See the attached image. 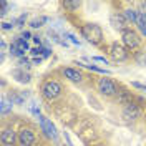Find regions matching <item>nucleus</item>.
I'll return each mask as SVG.
<instances>
[{
	"mask_svg": "<svg viewBox=\"0 0 146 146\" xmlns=\"http://www.w3.org/2000/svg\"><path fill=\"white\" fill-rule=\"evenodd\" d=\"M83 38H86V42H90L91 45H98L103 40V32L96 23H85L82 28Z\"/></svg>",
	"mask_w": 146,
	"mask_h": 146,
	"instance_id": "nucleus-1",
	"label": "nucleus"
},
{
	"mask_svg": "<svg viewBox=\"0 0 146 146\" xmlns=\"http://www.w3.org/2000/svg\"><path fill=\"white\" fill-rule=\"evenodd\" d=\"M139 35H138L135 30H125L123 32V43L128 46V48H131V50H135L139 46Z\"/></svg>",
	"mask_w": 146,
	"mask_h": 146,
	"instance_id": "nucleus-2",
	"label": "nucleus"
},
{
	"mask_svg": "<svg viewBox=\"0 0 146 146\" xmlns=\"http://www.w3.org/2000/svg\"><path fill=\"white\" fill-rule=\"evenodd\" d=\"M42 91H43V96H45V98H48V100H55V98L60 95L62 86H60L56 82H46L45 85H43Z\"/></svg>",
	"mask_w": 146,
	"mask_h": 146,
	"instance_id": "nucleus-3",
	"label": "nucleus"
},
{
	"mask_svg": "<svg viewBox=\"0 0 146 146\" xmlns=\"http://www.w3.org/2000/svg\"><path fill=\"white\" fill-rule=\"evenodd\" d=\"M40 126H42V131H43L48 138L56 139V128H55V125L52 123V119H48L46 116H40Z\"/></svg>",
	"mask_w": 146,
	"mask_h": 146,
	"instance_id": "nucleus-4",
	"label": "nucleus"
},
{
	"mask_svg": "<svg viewBox=\"0 0 146 146\" xmlns=\"http://www.w3.org/2000/svg\"><path fill=\"white\" fill-rule=\"evenodd\" d=\"M98 90H100L103 95L111 96V95H115V93H116V85L111 82L110 78H101L100 82H98Z\"/></svg>",
	"mask_w": 146,
	"mask_h": 146,
	"instance_id": "nucleus-5",
	"label": "nucleus"
},
{
	"mask_svg": "<svg viewBox=\"0 0 146 146\" xmlns=\"http://www.w3.org/2000/svg\"><path fill=\"white\" fill-rule=\"evenodd\" d=\"M18 143L22 146H33V143H35V135H33V131H30V129H22V131L18 133Z\"/></svg>",
	"mask_w": 146,
	"mask_h": 146,
	"instance_id": "nucleus-6",
	"label": "nucleus"
},
{
	"mask_svg": "<svg viewBox=\"0 0 146 146\" xmlns=\"http://www.w3.org/2000/svg\"><path fill=\"white\" fill-rule=\"evenodd\" d=\"M110 53H111V56H113L116 62H125V60L128 58L126 50L119 45V43H113L111 48H110Z\"/></svg>",
	"mask_w": 146,
	"mask_h": 146,
	"instance_id": "nucleus-7",
	"label": "nucleus"
},
{
	"mask_svg": "<svg viewBox=\"0 0 146 146\" xmlns=\"http://www.w3.org/2000/svg\"><path fill=\"white\" fill-rule=\"evenodd\" d=\"M139 115H141V111L136 105H133V103L125 105V110H123V118L125 119H138Z\"/></svg>",
	"mask_w": 146,
	"mask_h": 146,
	"instance_id": "nucleus-8",
	"label": "nucleus"
},
{
	"mask_svg": "<svg viewBox=\"0 0 146 146\" xmlns=\"http://www.w3.org/2000/svg\"><path fill=\"white\" fill-rule=\"evenodd\" d=\"M126 18L125 15H118V13H115V15H111L110 17V23H111V27L115 28V30H118V32H125V28H126Z\"/></svg>",
	"mask_w": 146,
	"mask_h": 146,
	"instance_id": "nucleus-9",
	"label": "nucleus"
},
{
	"mask_svg": "<svg viewBox=\"0 0 146 146\" xmlns=\"http://www.w3.org/2000/svg\"><path fill=\"white\" fill-rule=\"evenodd\" d=\"M15 139H18V136L15 135V131H13L12 128H5V129L2 131V143L5 146H12L15 143Z\"/></svg>",
	"mask_w": 146,
	"mask_h": 146,
	"instance_id": "nucleus-10",
	"label": "nucleus"
},
{
	"mask_svg": "<svg viewBox=\"0 0 146 146\" xmlns=\"http://www.w3.org/2000/svg\"><path fill=\"white\" fill-rule=\"evenodd\" d=\"M12 76H13L17 82H20V83H28V82H30V75L25 73L23 70H18V68L12 72Z\"/></svg>",
	"mask_w": 146,
	"mask_h": 146,
	"instance_id": "nucleus-11",
	"label": "nucleus"
},
{
	"mask_svg": "<svg viewBox=\"0 0 146 146\" xmlns=\"http://www.w3.org/2000/svg\"><path fill=\"white\" fill-rule=\"evenodd\" d=\"M65 76L72 82H82V73L73 68H65Z\"/></svg>",
	"mask_w": 146,
	"mask_h": 146,
	"instance_id": "nucleus-12",
	"label": "nucleus"
},
{
	"mask_svg": "<svg viewBox=\"0 0 146 146\" xmlns=\"http://www.w3.org/2000/svg\"><path fill=\"white\" fill-rule=\"evenodd\" d=\"M12 45L17 48V52H18L20 55H23L25 52H28V43L25 42V40H22V38H17V40H15Z\"/></svg>",
	"mask_w": 146,
	"mask_h": 146,
	"instance_id": "nucleus-13",
	"label": "nucleus"
},
{
	"mask_svg": "<svg viewBox=\"0 0 146 146\" xmlns=\"http://www.w3.org/2000/svg\"><path fill=\"white\" fill-rule=\"evenodd\" d=\"M30 52H32V55H35V56H38V58H40V55L45 56V58L52 55V52H50L48 48H43V46H35V48H32Z\"/></svg>",
	"mask_w": 146,
	"mask_h": 146,
	"instance_id": "nucleus-14",
	"label": "nucleus"
},
{
	"mask_svg": "<svg viewBox=\"0 0 146 146\" xmlns=\"http://www.w3.org/2000/svg\"><path fill=\"white\" fill-rule=\"evenodd\" d=\"M125 18H126L128 22H131V23H138V13H136V10H133V9L125 10Z\"/></svg>",
	"mask_w": 146,
	"mask_h": 146,
	"instance_id": "nucleus-15",
	"label": "nucleus"
},
{
	"mask_svg": "<svg viewBox=\"0 0 146 146\" xmlns=\"http://www.w3.org/2000/svg\"><path fill=\"white\" fill-rule=\"evenodd\" d=\"M10 110H12V103L5 96H2V100H0V111H2V115H7Z\"/></svg>",
	"mask_w": 146,
	"mask_h": 146,
	"instance_id": "nucleus-16",
	"label": "nucleus"
},
{
	"mask_svg": "<svg viewBox=\"0 0 146 146\" xmlns=\"http://www.w3.org/2000/svg\"><path fill=\"white\" fill-rule=\"evenodd\" d=\"M45 22H46V17H36V18H33V20L30 22V27L38 28V27H42Z\"/></svg>",
	"mask_w": 146,
	"mask_h": 146,
	"instance_id": "nucleus-17",
	"label": "nucleus"
},
{
	"mask_svg": "<svg viewBox=\"0 0 146 146\" xmlns=\"http://www.w3.org/2000/svg\"><path fill=\"white\" fill-rule=\"evenodd\" d=\"M63 7L65 9H68V10H75V9H78L80 7V2H63Z\"/></svg>",
	"mask_w": 146,
	"mask_h": 146,
	"instance_id": "nucleus-18",
	"label": "nucleus"
},
{
	"mask_svg": "<svg viewBox=\"0 0 146 146\" xmlns=\"http://www.w3.org/2000/svg\"><path fill=\"white\" fill-rule=\"evenodd\" d=\"M138 27L139 28L146 27V15L145 13H139V15H138Z\"/></svg>",
	"mask_w": 146,
	"mask_h": 146,
	"instance_id": "nucleus-19",
	"label": "nucleus"
},
{
	"mask_svg": "<svg viewBox=\"0 0 146 146\" xmlns=\"http://www.w3.org/2000/svg\"><path fill=\"white\" fill-rule=\"evenodd\" d=\"M30 111H32L35 116H38V118H40V106H38L36 103H32V105H30Z\"/></svg>",
	"mask_w": 146,
	"mask_h": 146,
	"instance_id": "nucleus-20",
	"label": "nucleus"
},
{
	"mask_svg": "<svg viewBox=\"0 0 146 146\" xmlns=\"http://www.w3.org/2000/svg\"><path fill=\"white\" fill-rule=\"evenodd\" d=\"M83 65V63H82ZM83 66H86V68H90V70H95V72H98V73H106L108 75V70H103V68H98V66H95V65H83Z\"/></svg>",
	"mask_w": 146,
	"mask_h": 146,
	"instance_id": "nucleus-21",
	"label": "nucleus"
},
{
	"mask_svg": "<svg viewBox=\"0 0 146 146\" xmlns=\"http://www.w3.org/2000/svg\"><path fill=\"white\" fill-rule=\"evenodd\" d=\"M0 7H2V12H0V15L3 17V15H7V12H9V3L7 2H0Z\"/></svg>",
	"mask_w": 146,
	"mask_h": 146,
	"instance_id": "nucleus-22",
	"label": "nucleus"
},
{
	"mask_svg": "<svg viewBox=\"0 0 146 146\" xmlns=\"http://www.w3.org/2000/svg\"><path fill=\"white\" fill-rule=\"evenodd\" d=\"M25 20H27V13H23V15H20V17L17 18V22H15V23H17V27H22V25L25 23Z\"/></svg>",
	"mask_w": 146,
	"mask_h": 146,
	"instance_id": "nucleus-23",
	"label": "nucleus"
},
{
	"mask_svg": "<svg viewBox=\"0 0 146 146\" xmlns=\"http://www.w3.org/2000/svg\"><path fill=\"white\" fill-rule=\"evenodd\" d=\"M93 60H95V62H100V63H105V65H108V60H106L105 56H93Z\"/></svg>",
	"mask_w": 146,
	"mask_h": 146,
	"instance_id": "nucleus-24",
	"label": "nucleus"
},
{
	"mask_svg": "<svg viewBox=\"0 0 146 146\" xmlns=\"http://www.w3.org/2000/svg\"><path fill=\"white\" fill-rule=\"evenodd\" d=\"M65 36H68V38L72 40L73 43H75V45H80V42H78V38H75V35H72V33H65Z\"/></svg>",
	"mask_w": 146,
	"mask_h": 146,
	"instance_id": "nucleus-25",
	"label": "nucleus"
},
{
	"mask_svg": "<svg viewBox=\"0 0 146 146\" xmlns=\"http://www.w3.org/2000/svg\"><path fill=\"white\" fill-rule=\"evenodd\" d=\"M2 28H3V30H10V28H13V23H10V22H3V23H2Z\"/></svg>",
	"mask_w": 146,
	"mask_h": 146,
	"instance_id": "nucleus-26",
	"label": "nucleus"
},
{
	"mask_svg": "<svg viewBox=\"0 0 146 146\" xmlns=\"http://www.w3.org/2000/svg\"><path fill=\"white\" fill-rule=\"evenodd\" d=\"M20 38H22V40H25V42H27L28 38H33V36L30 35V32H23V33H22V36H20Z\"/></svg>",
	"mask_w": 146,
	"mask_h": 146,
	"instance_id": "nucleus-27",
	"label": "nucleus"
},
{
	"mask_svg": "<svg viewBox=\"0 0 146 146\" xmlns=\"http://www.w3.org/2000/svg\"><path fill=\"white\" fill-rule=\"evenodd\" d=\"M65 139H66V145H65V146H73L72 141H70V136H68V133H66V131H65Z\"/></svg>",
	"mask_w": 146,
	"mask_h": 146,
	"instance_id": "nucleus-28",
	"label": "nucleus"
},
{
	"mask_svg": "<svg viewBox=\"0 0 146 146\" xmlns=\"http://www.w3.org/2000/svg\"><path fill=\"white\" fill-rule=\"evenodd\" d=\"M139 7H141V10H143L141 13H145V15H146V2H141V3H139Z\"/></svg>",
	"mask_w": 146,
	"mask_h": 146,
	"instance_id": "nucleus-29",
	"label": "nucleus"
},
{
	"mask_svg": "<svg viewBox=\"0 0 146 146\" xmlns=\"http://www.w3.org/2000/svg\"><path fill=\"white\" fill-rule=\"evenodd\" d=\"M20 65H27V66H28V60H27V58H23V56H22V58H20Z\"/></svg>",
	"mask_w": 146,
	"mask_h": 146,
	"instance_id": "nucleus-30",
	"label": "nucleus"
},
{
	"mask_svg": "<svg viewBox=\"0 0 146 146\" xmlns=\"http://www.w3.org/2000/svg\"><path fill=\"white\" fill-rule=\"evenodd\" d=\"M33 42H35L36 45L40 46V43H42V40H40V36H33Z\"/></svg>",
	"mask_w": 146,
	"mask_h": 146,
	"instance_id": "nucleus-31",
	"label": "nucleus"
},
{
	"mask_svg": "<svg viewBox=\"0 0 146 146\" xmlns=\"http://www.w3.org/2000/svg\"><path fill=\"white\" fill-rule=\"evenodd\" d=\"M40 63H42V58H36L35 56V58H33V65H40Z\"/></svg>",
	"mask_w": 146,
	"mask_h": 146,
	"instance_id": "nucleus-32",
	"label": "nucleus"
},
{
	"mask_svg": "<svg viewBox=\"0 0 146 146\" xmlns=\"http://www.w3.org/2000/svg\"><path fill=\"white\" fill-rule=\"evenodd\" d=\"M0 46H2V52H5V50H7V43H5V42H2Z\"/></svg>",
	"mask_w": 146,
	"mask_h": 146,
	"instance_id": "nucleus-33",
	"label": "nucleus"
},
{
	"mask_svg": "<svg viewBox=\"0 0 146 146\" xmlns=\"http://www.w3.org/2000/svg\"><path fill=\"white\" fill-rule=\"evenodd\" d=\"M141 63H143V65H146V52L143 53V60H141Z\"/></svg>",
	"mask_w": 146,
	"mask_h": 146,
	"instance_id": "nucleus-34",
	"label": "nucleus"
},
{
	"mask_svg": "<svg viewBox=\"0 0 146 146\" xmlns=\"http://www.w3.org/2000/svg\"><path fill=\"white\" fill-rule=\"evenodd\" d=\"M139 30H141V32H143V33H145V36H146V27H143V28H139Z\"/></svg>",
	"mask_w": 146,
	"mask_h": 146,
	"instance_id": "nucleus-35",
	"label": "nucleus"
}]
</instances>
